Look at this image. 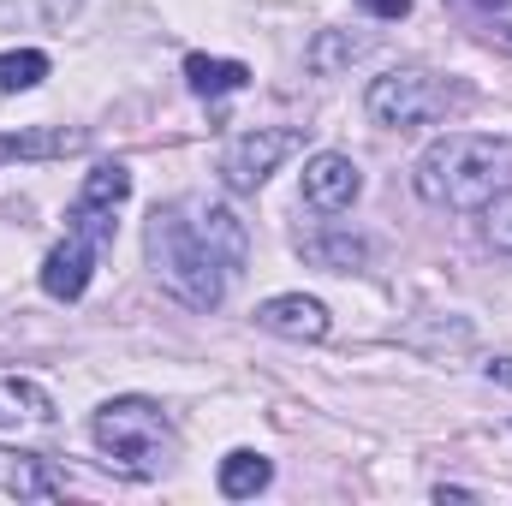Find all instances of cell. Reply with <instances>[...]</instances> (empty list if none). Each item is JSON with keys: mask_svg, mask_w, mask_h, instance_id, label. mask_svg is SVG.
I'll list each match as a JSON object with an SVG mask.
<instances>
[{"mask_svg": "<svg viewBox=\"0 0 512 506\" xmlns=\"http://www.w3.org/2000/svg\"><path fill=\"white\" fill-rule=\"evenodd\" d=\"M507 185H512V137H501V131H447L411 167V191L429 209H453V215H477Z\"/></svg>", "mask_w": 512, "mask_h": 506, "instance_id": "6da1fadb", "label": "cell"}, {"mask_svg": "<svg viewBox=\"0 0 512 506\" xmlns=\"http://www.w3.org/2000/svg\"><path fill=\"white\" fill-rule=\"evenodd\" d=\"M143 256H149V274L185 304V310H221L227 304V286H233V268L203 245V233L191 227L185 203H161L143 227Z\"/></svg>", "mask_w": 512, "mask_h": 506, "instance_id": "7a4b0ae2", "label": "cell"}, {"mask_svg": "<svg viewBox=\"0 0 512 506\" xmlns=\"http://www.w3.org/2000/svg\"><path fill=\"white\" fill-rule=\"evenodd\" d=\"M90 435H96V447L108 453V465H120L126 477H143V483L161 477V471L173 465V453H179L173 417H167L155 399H143V393L102 399L96 417H90Z\"/></svg>", "mask_w": 512, "mask_h": 506, "instance_id": "3957f363", "label": "cell"}, {"mask_svg": "<svg viewBox=\"0 0 512 506\" xmlns=\"http://www.w3.org/2000/svg\"><path fill=\"white\" fill-rule=\"evenodd\" d=\"M453 102H459V84H447V78L429 72V66H393V72H382V78L364 90V114L382 131L435 126V120L453 114Z\"/></svg>", "mask_w": 512, "mask_h": 506, "instance_id": "277c9868", "label": "cell"}, {"mask_svg": "<svg viewBox=\"0 0 512 506\" xmlns=\"http://www.w3.org/2000/svg\"><path fill=\"white\" fill-rule=\"evenodd\" d=\"M298 149H304V131H292V126L239 131V137L221 143V185H227L233 197H245L256 185H268V173H274L286 155H298Z\"/></svg>", "mask_w": 512, "mask_h": 506, "instance_id": "5b68a950", "label": "cell"}, {"mask_svg": "<svg viewBox=\"0 0 512 506\" xmlns=\"http://www.w3.org/2000/svg\"><path fill=\"white\" fill-rule=\"evenodd\" d=\"M131 197V167L126 161H96L90 173H84V185H78V197H72V215H66V233H84V239H96L102 251L114 245V215L126 209Z\"/></svg>", "mask_w": 512, "mask_h": 506, "instance_id": "8992f818", "label": "cell"}, {"mask_svg": "<svg viewBox=\"0 0 512 506\" xmlns=\"http://www.w3.org/2000/svg\"><path fill=\"white\" fill-rule=\"evenodd\" d=\"M54 429H60V411H54V393L42 381L0 376V447L36 453Z\"/></svg>", "mask_w": 512, "mask_h": 506, "instance_id": "52a82bcc", "label": "cell"}, {"mask_svg": "<svg viewBox=\"0 0 512 506\" xmlns=\"http://www.w3.org/2000/svg\"><path fill=\"white\" fill-rule=\"evenodd\" d=\"M304 203L316 209V215H346L352 203H358V191H364V173H358V161L352 155H340V149H316L310 161H304Z\"/></svg>", "mask_w": 512, "mask_h": 506, "instance_id": "ba28073f", "label": "cell"}, {"mask_svg": "<svg viewBox=\"0 0 512 506\" xmlns=\"http://www.w3.org/2000/svg\"><path fill=\"white\" fill-rule=\"evenodd\" d=\"M179 203H185L191 227L203 233V245L221 256V262L233 268V280H239L245 262H251V227L239 221V209H233V203H209V197H179Z\"/></svg>", "mask_w": 512, "mask_h": 506, "instance_id": "9c48e42d", "label": "cell"}, {"mask_svg": "<svg viewBox=\"0 0 512 506\" xmlns=\"http://www.w3.org/2000/svg\"><path fill=\"white\" fill-rule=\"evenodd\" d=\"M256 328H268V334H280V340H298V346H316V340H328L334 316H328V304H322V298L280 292V298L256 304Z\"/></svg>", "mask_w": 512, "mask_h": 506, "instance_id": "30bf717a", "label": "cell"}, {"mask_svg": "<svg viewBox=\"0 0 512 506\" xmlns=\"http://www.w3.org/2000/svg\"><path fill=\"white\" fill-rule=\"evenodd\" d=\"M96 262H102V245H96V239L66 233V239L48 251V262H42V292L60 298V304H78L84 286H90V274H96Z\"/></svg>", "mask_w": 512, "mask_h": 506, "instance_id": "8fae6325", "label": "cell"}, {"mask_svg": "<svg viewBox=\"0 0 512 506\" xmlns=\"http://www.w3.org/2000/svg\"><path fill=\"white\" fill-rule=\"evenodd\" d=\"M298 251L310 256L316 268H334V274H352V268H370V239H364V233H346V227H322V233H298Z\"/></svg>", "mask_w": 512, "mask_h": 506, "instance_id": "7c38bea8", "label": "cell"}, {"mask_svg": "<svg viewBox=\"0 0 512 506\" xmlns=\"http://www.w3.org/2000/svg\"><path fill=\"white\" fill-rule=\"evenodd\" d=\"M376 48V36H352V30H316L310 36V48H304V66L316 72V78H340L352 60H364Z\"/></svg>", "mask_w": 512, "mask_h": 506, "instance_id": "4fadbf2b", "label": "cell"}, {"mask_svg": "<svg viewBox=\"0 0 512 506\" xmlns=\"http://www.w3.org/2000/svg\"><path fill=\"white\" fill-rule=\"evenodd\" d=\"M185 84L197 96H233L251 84V66L245 60H209V54H185Z\"/></svg>", "mask_w": 512, "mask_h": 506, "instance_id": "5bb4252c", "label": "cell"}, {"mask_svg": "<svg viewBox=\"0 0 512 506\" xmlns=\"http://www.w3.org/2000/svg\"><path fill=\"white\" fill-rule=\"evenodd\" d=\"M221 495L227 501H251V495H262L268 483H274V465L262 459V453H251V447H239V453H227L221 459Z\"/></svg>", "mask_w": 512, "mask_h": 506, "instance_id": "9a60e30c", "label": "cell"}, {"mask_svg": "<svg viewBox=\"0 0 512 506\" xmlns=\"http://www.w3.org/2000/svg\"><path fill=\"white\" fill-rule=\"evenodd\" d=\"M72 149H84V131H12V137H0V161L6 155H72Z\"/></svg>", "mask_w": 512, "mask_h": 506, "instance_id": "2e32d148", "label": "cell"}, {"mask_svg": "<svg viewBox=\"0 0 512 506\" xmlns=\"http://www.w3.org/2000/svg\"><path fill=\"white\" fill-rule=\"evenodd\" d=\"M42 78H48V54H42V48H18V54H0V96L36 90Z\"/></svg>", "mask_w": 512, "mask_h": 506, "instance_id": "e0dca14e", "label": "cell"}, {"mask_svg": "<svg viewBox=\"0 0 512 506\" xmlns=\"http://www.w3.org/2000/svg\"><path fill=\"white\" fill-rule=\"evenodd\" d=\"M6 489H12L18 501H54V495H60V477H54V471H48L42 459H18V465H12V483H6Z\"/></svg>", "mask_w": 512, "mask_h": 506, "instance_id": "ac0fdd59", "label": "cell"}, {"mask_svg": "<svg viewBox=\"0 0 512 506\" xmlns=\"http://www.w3.org/2000/svg\"><path fill=\"white\" fill-rule=\"evenodd\" d=\"M477 215H483V239H489L495 251H507V256H512V185L501 191V197H495V203H483Z\"/></svg>", "mask_w": 512, "mask_h": 506, "instance_id": "d6986e66", "label": "cell"}, {"mask_svg": "<svg viewBox=\"0 0 512 506\" xmlns=\"http://www.w3.org/2000/svg\"><path fill=\"white\" fill-rule=\"evenodd\" d=\"M364 12H376V18H405L411 12V0H358Z\"/></svg>", "mask_w": 512, "mask_h": 506, "instance_id": "ffe728a7", "label": "cell"}, {"mask_svg": "<svg viewBox=\"0 0 512 506\" xmlns=\"http://www.w3.org/2000/svg\"><path fill=\"white\" fill-rule=\"evenodd\" d=\"M483 376L495 381V387H512V358H489V364H483Z\"/></svg>", "mask_w": 512, "mask_h": 506, "instance_id": "44dd1931", "label": "cell"}]
</instances>
